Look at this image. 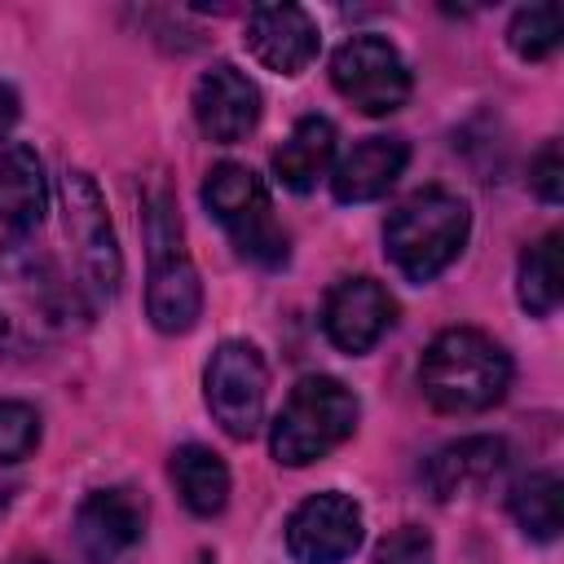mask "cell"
Here are the masks:
<instances>
[{"label": "cell", "instance_id": "11", "mask_svg": "<svg viewBox=\"0 0 564 564\" xmlns=\"http://www.w3.org/2000/svg\"><path fill=\"white\" fill-rule=\"evenodd\" d=\"M397 322V300L383 282L357 273V278H339L330 291H326V304H322V330L326 339L348 352V357H361L370 352Z\"/></svg>", "mask_w": 564, "mask_h": 564}, {"label": "cell", "instance_id": "19", "mask_svg": "<svg viewBox=\"0 0 564 564\" xmlns=\"http://www.w3.org/2000/svg\"><path fill=\"white\" fill-rule=\"evenodd\" d=\"M167 471H172V485H176L181 502L194 516L212 520V516H220L229 507V467H225V458L216 449H207L198 441L176 445Z\"/></svg>", "mask_w": 564, "mask_h": 564}, {"label": "cell", "instance_id": "18", "mask_svg": "<svg viewBox=\"0 0 564 564\" xmlns=\"http://www.w3.org/2000/svg\"><path fill=\"white\" fill-rule=\"evenodd\" d=\"M273 176L291 194H308L322 176L335 167V123L326 115H304L286 132V141L273 150Z\"/></svg>", "mask_w": 564, "mask_h": 564}, {"label": "cell", "instance_id": "8", "mask_svg": "<svg viewBox=\"0 0 564 564\" xmlns=\"http://www.w3.org/2000/svg\"><path fill=\"white\" fill-rule=\"evenodd\" d=\"M264 397H269V366L260 348L247 339H220L203 366V401L220 423V432L234 441H251L264 423Z\"/></svg>", "mask_w": 564, "mask_h": 564}, {"label": "cell", "instance_id": "1", "mask_svg": "<svg viewBox=\"0 0 564 564\" xmlns=\"http://www.w3.org/2000/svg\"><path fill=\"white\" fill-rule=\"evenodd\" d=\"M93 304L62 264L31 242L0 247V352L35 357L70 339L88 322Z\"/></svg>", "mask_w": 564, "mask_h": 564}, {"label": "cell", "instance_id": "20", "mask_svg": "<svg viewBox=\"0 0 564 564\" xmlns=\"http://www.w3.org/2000/svg\"><path fill=\"white\" fill-rule=\"evenodd\" d=\"M560 494H564L560 471L542 467V471H529V476H520V480L511 485L507 507H511L516 524H520L529 538L555 542V538H560Z\"/></svg>", "mask_w": 564, "mask_h": 564}, {"label": "cell", "instance_id": "14", "mask_svg": "<svg viewBox=\"0 0 564 564\" xmlns=\"http://www.w3.org/2000/svg\"><path fill=\"white\" fill-rule=\"evenodd\" d=\"M242 40H247V53L273 75L308 70L317 48H322V31H317L313 13L300 9V4H256V9H247Z\"/></svg>", "mask_w": 564, "mask_h": 564}, {"label": "cell", "instance_id": "28", "mask_svg": "<svg viewBox=\"0 0 564 564\" xmlns=\"http://www.w3.org/2000/svg\"><path fill=\"white\" fill-rule=\"evenodd\" d=\"M198 564H216V560H212V555H203V560H198Z\"/></svg>", "mask_w": 564, "mask_h": 564}, {"label": "cell", "instance_id": "5", "mask_svg": "<svg viewBox=\"0 0 564 564\" xmlns=\"http://www.w3.org/2000/svg\"><path fill=\"white\" fill-rule=\"evenodd\" d=\"M203 203L216 216V225L229 234V242L238 247L242 260L260 264V269H282L291 260V238L282 229V220L273 216V198L260 172H251L247 163H216L203 181Z\"/></svg>", "mask_w": 564, "mask_h": 564}, {"label": "cell", "instance_id": "22", "mask_svg": "<svg viewBox=\"0 0 564 564\" xmlns=\"http://www.w3.org/2000/svg\"><path fill=\"white\" fill-rule=\"evenodd\" d=\"M564 40V18L560 4H524L516 9V18L507 22V44L520 62H542L560 48Z\"/></svg>", "mask_w": 564, "mask_h": 564}, {"label": "cell", "instance_id": "25", "mask_svg": "<svg viewBox=\"0 0 564 564\" xmlns=\"http://www.w3.org/2000/svg\"><path fill=\"white\" fill-rule=\"evenodd\" d=\"M529 185H533V194L542 198V203H560L564 198V154H560V141H546L538 154H533V163H529Z\"/></svg>", "mask_w": 564, "mask_h": 564}, {"label": "cell", "instance_id": "24", "mask_svg": "<svg viewBox=\"0 0 564 564\" xmlns=\"http://www.w3.org/2000/svg\"><path fill=\"white\" fill-rule=\"evenodd\" d=\"M370 564H436V542H432L427 529L401 524V529H392V533L375 546Z\"/></svg>", "mask_w": 564, "mask_h": 564}, {"label": "cell", "instance_id": "7", "mask_svg": "<svg viewBox=\"0 0 564 564\" xmlns=\"http://www.w3.org/2000/svg\"><path fill=\"white\" fill-rule=\"evenodd\" d=\"M62 229L75 251V269H79V286L88 304L115 300L123 282V251H119L106 198L84 167H66L62 176Z\"/></svg>", "mask_w": 564, "mask_h": 564}, {"label": "cell", "instance_id": "6", "mask_svg": "<svg viewBox=\"0 0 564 564\" xmlns=\"http://www.w3.org/2000/svg\"><path fill=\"white\" fill-rule=\"evenodd\" d=\"M145 317L163 335H185L203 317V282L181 242V220L163 194L145 203Z\"/></svg>", "mask_w": 564, "mask_h": 564}, {"label": "cell", "instance_id": "16", "mask_svg": "<svg viewBox=\"0 0 564 564\" xmlns=\"http://www.w3.org/2000/svg\"><path fill=\"white\" fill-rule=\"evenodd\" d=\"M507 467V441L498 436H458L449 441L445 449H436L427 458V489L436 502H449V498H463L480 485H489L498 471Z\"/></svg>", "mask_w": 564, "mask_h": 564}, {"label": "cell", "instance_id": "26", "mask_svg": "<svg viewBox=\"0 0 564 564\" xmlns=\"http://www.w3.org/2000/svg\"><path fill=\"white\" fill-rule=\"evenodd\" d=\"M18 115H22V106H18V93H13L9 84H0V141L9 137V128L18 123Z\"/></svg>", "mask_w": 564, "mask_h": 564}, {"label": "cell", "instance_id": "9", "mask_svg": "<svg viewBox=\"0 0 564 564\" xmlns=\"http://www.w3.org/2000/svg\"><path fill=\"white\" fill-rule=\"evenodd\" d=\"M330 84L335 93L370 119H383L410 101V66L401 48L383 35H352L330 53Z\"/></svg>", "mask_w": 564, "mask_h": 564}, {"label": "cell", "instance_id": "12", "mask_svg": "<svg viewBox=\"0 0 564 564\" xmlns=\"http://www.w3.org/2000/svg\"><path fill=\"white\" fill-rule=\"evenodd\" d=\"M194 123L216 145H238L260 123V88L234 62H212L194 84Z\"/></svg>", "mask_w": 564, "mask_h": 564}, {"label": "cell", "instance_id": "23", "mask_svg": "<svg viewBox=\"0 0 564 564\" xmlns=\"http://www.w3.org/2000/svg\"><path fill=\"white\" fill-rule=\"evenodd\" d=\"M40 445V414L26 401H0V463H22Z\"/></svg>", "mask_w": 564, "mask_h": 564}, {"label": "cell", "instance_id": "2", "mask_svg": "<svg viewBox=\"0 0 564 564\" xmlns=\"http://www.w3.org/2000/svg\"><path fill=\"white\" fill-rule=\"evenodd\" d=\"M419 388L441 414H485L511 388V357L494 335L449 326L423 348Z\"/></svg>", "mask_w": 564, "mask_h": 564}, {"label": "cell", "instance_id": "17", "mask_svg": "<svg viewBox=\"0 0 564 564\" xmlns=\"http://www.w3.org/2000/svg\"><path fill=\"white\" fill-rule=\"evenodd\" d=\"M48 212L44 163L26 141H0V225L9 234L40 229Z\"/></svg>", "mask_w": 564, "mask_h": 564}, {"label": "cell", "instance_id": "4", "mask_svg": "<svg viewBox=\"0 0 564 564\" xmlns=\"http://www.w3.org/2000/svg\"><path fill=\"white\" fill-rule=\"evenodd\" d=\"M361 419L352 388L330 375H304L269 423V449L282 467H308L339 449Z\"/></svg>", "mask_w": 564, "mask_h": 564}, {"label": "cell", "instance_id": "21", "mask_svg": "<svg viewBox=\"0 0 564 564\" xmlns=\"http://www.w3.org/2000/svg\"><path fill=\"white\" fill-rule=\"evenodd\" d=\"M516 295H520V308L533 317H551L560 308V234L555 229L542 234L533 247H524Z\"/></svg>", "mask_w": 564, "mask_h": 564}, {"label": "cell", "instance_id": "10", "mask_svg": "<svg viewBox=\"0 0 564 564\" xmlns=\"http://www.w3.org/2000/svg\"><path fill=\"white\" fill-rule=\"evenodd\" d=\"M361 538H366L361 507L339 489L308 494L286 516V551L295 564H344L361 546Z\"/></svg>", "mask_w": 564, "mask_h": 564}, {"label": "cell", "instance_id": "15", "mask_svg": "<svg viewBox=\"0 0 564 564\" xmlns=\"http://www.w3.org/2000/svg\"><path fill=\"white\" fill-rule=\"evenodd\" d=\"M410 163V145L401 137H366L330 167V194L339 203H375L383 198Z\"/></svg>", "mask_w": 564, "mask_h": 564}, {"label": "cell", "instance_id": "27", "mask_svg": "<svg viewBox=\"0 0 564 564\" xmlns=\"http://www.w3.org/2000/svg\"><path fill=\"white\" fill-rule=\"evenodd\" d=\"M13 564H48L44 555H26V560H13Z\"/></svg>", "mask_w": 564, "mask_h": 564}, {"label": "cell", "instance_id": "3", "mask_svg": "<svg viewBox=\"0 0 564 564\" xmlns=\"http://www.w3.org/2000/svg\"><path fill=\"white\" fill-rule=\"evenodd\" d=\"M471 234V207L445 185L414 189L383 220V251L410 282H432L445 273Z\"/></svg>", "mask_w": 564, "mask_h": 564}, {"label": "cell", "instance_id": "13", "mask_svg": "<svg viewBox=\"0 0 564 564\" xmlns=\"http://www.w3.org/2000/svg\"><path fill=\"white\" fill-rule=\"evenodd\" d=\"M145 533V498L128 485L93 489L75 507V542L88 564H115Z\"/></svg>", "mask_w": 564, "mask_h": 564}]
</instances>
